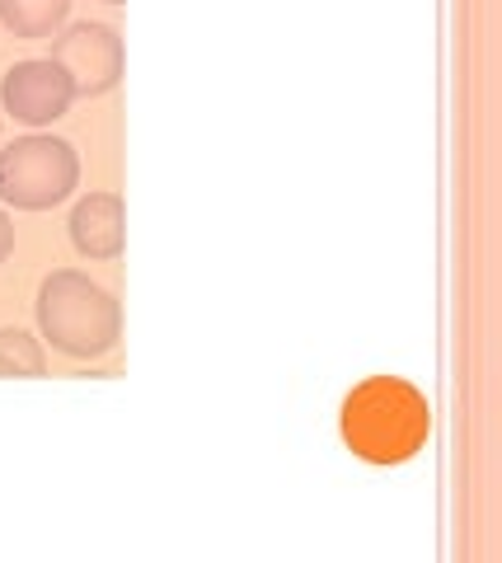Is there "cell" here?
<instances>
[{
  "label": "cell",
  "instance_id": "6da1fadb",
  "mask_svg": "<svg viewBox=\"0 0 502 563\" xmlns=\"http://www.w3.org/2000/svg\"><path fill=\"white\" fill-rule=\"evenodd\" d=\"M33 310H38L43 339L57 347L62 357L94 362L103 352H113L118 339H123V310H118L113 291L99 287V282L80 268L47 273Z\"/></svg>",
  "mask_w": 502,
  "mask_h": 563
},
{
  "label": "cell",
  "instance_id": "7a4b0ae2",
  "mask_svg": "<svg viewBox=\"0 0 502 563\" xmlns=\"http://www.w3.org/2000/svg\"><path fill=\"white\" fill-rule=\"evenodd\" d=\"M80 184V155L62 136H20L0 151V202L14 211L62 207Z\"/></svg>",
  "mask_w": 502,
  "mask_h": 563
},
{
  "label": "cell",
  "instance_id": "3957f363",
  "mask_svg": "<svg viewBox=\"0 0 502 563\" xmlns=\"http://www.w3.org/2000/svg\"><path fill=\"white\" fill-rule=\"evenodd\" d=\"M52 62L71 76L76 99H99L123 80V38L113 24L80 20L52 38Z\"/></svg>",
  "mask_w": 502,
  "mask_h": 563
},
{
  "label": "cell",
  "instance_id": "277c9868",
  "mask_svg": "<svg viewBox=\"0 0 502 563\" xmlns=\"http://www.w3.org/2000/svg\"><path fill=\"white\" fill-rule=\"evenodd\" d=\"M0 103L24 128H47V122H57L76 103V90H71V76L52 57H29V62H14L0 76Z\"/></svg>",
  "mask_w": 502,
  "mask_h": 563
},
{
  "label": "cell",
  "instance_id": "5b68a950",
  "mask_svg": "<svg viewBox=\"0 0 502 563\" xmlns=\"http://www.w3.org/2000/svg\"><path fill=\"white\" fill-rule=\"evenodd\" d=\"M71 244L80 258H94V263H109L123 254L127 244V211L118 192H90L80 198L71 211Z\"/></svg>",
  "mask_w": 502,
  "mask_h": 563
},
{
  "label": "cell",
  "instance_id": "8992f818",
  "mask_svg": "<svg viewBox=\"0 0 502 563\" xmlns=\"http://www.w3.org/2000/svg\"><path fill=\"white\" fill-rule=\"evenodd\" d=\"M66 14H71V0H0V24L24 43L57 38Z\"/></svg>",
  "mask_w": 502,
  "mask_h": 563
},
{
  "label": "cell",
  "instance_id": "52a82bcc",
  "mask_svg": "<svg viewBox=\"0 0 502 563\" xmlns=\"http://www.w3.org/2000/svg\"><path fill=\"white\" fill-rule=\"evenodd\" d=\"M47 352L24 329H0V376H43Z\"/></svg>",
  "mask_w": 502,
  "mask_h": 563
},
{
  "label": "cell",
  "instance_id": "ba28073f",
  "mask_svg": "<svg viewBox=\"0 0 502 563\" xmlns=\"http://www.w3.org/2000/svg\"><path fill=\"white\" fill-rule=\"evenodd\" d=\"M10 250H14V225H10L5 211H0V263L10 258Z\"/></svg>",
  "mask_w": 502,
  "mask_h": 563
},
{
  "label": "cell",
  "instance_id": "9c48e42d",
  "mask_svg": "<svg viewBox=\"0 0 502 563\" xmlns=\"http://www.w3.org/2000/svg\"><path fill=\"white\" fill-rule=\"evenodd\" d=\"M103 5H123V0H103Z\"/></svg>",
  "mask_w": 502,
  "mask_h": 563
}]
</instances>
